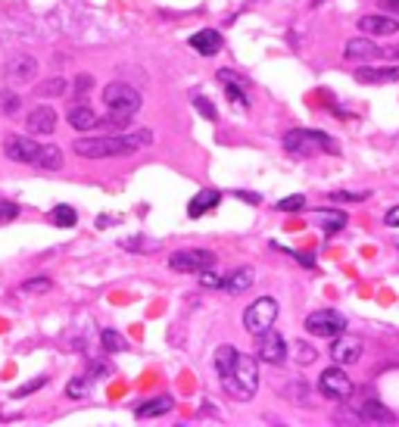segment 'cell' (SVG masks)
<instances>
[{
    "label": "cell",
    "instance_id": "44dd1931",
    "mask_svg": "<svg viewBox=\"0 0 399 427\" xmlns=\"http://www.w3.org/2000/svg\"><path fill=\"white\" fill-rule=\"evenodd\" d=\"M175 408V399L172 396H156V399L150 402H141V406L134 408L137 418H159V415H168Z\"/></svg>",
    "mask_w": 399,
    "mask_h": 427
},
{
    "label": "cell",
    "instance_id": "60d3db41",
    "mask_svg": "<svg viewBox=\"0 0 399 427\" xmlns=\"http://www.w3.org/2000/svg\"><path fill=\"white\" fill-rule=\"evenodd\" d=\"M91 84H94V78H91V75H78V78H75V91H78V94L91 91Z\"/></svg>",
    "mask_w": 399,
    "mask_h": 427
},
{
    "label": "cell",
    "instance_id": "d6a6232c",
    "mask_svg": "<svg viewBox=\"0 0 399 427\" xmlns=\"http://www.w3.org/2000/svg\"><path fill=\"white\" fill-rule=\"evenodd\" d=\"M25 293H47L50 290V278H28V281L22 284Z\"/></svg>",
    "mask_w": 399,
    "mask_h": 427
},
{
    "label": "cell",
    "instance_id": "4316f807",
    "mask_svg": "<svg viewBox=\"0 0 399 427\" xmlns=\"http://www.w3.org/2000/svg\"><path fill=\"white\" fill-rule=\"evenodd\" d=\"M318 221H321V231L324 234H337L343 225H346V215L334 212V209H318Z\"/></svg>",
    "mask_w": 399,
    "mask_h": 427
},
{
    "label": "cell",
    "instance_id": "8992f818",
    "mask_svg": "<svg viewBox=\"0 0 399 427\" xmlns=\"http://www.w3.org/2000/svg\"><path fill=\"white\" fill-rule=\"evenodd\" d=\"M305 331L312 334V337H337V334L346 331V318H343L337 309H315V312L305 315Z\"/></svg>",
    "mask_w": 399,
    "mask_h": 427
},
{
    "label": "cell",
    "instance_id": "30bf717a",
    "mask_svg": "<svg viewBox=\"0 0 399 427\" xmlns=\"http://www.w3.org/2000/svg\"><path fill=\"white\" fill-rule=\"evenodd\" d=\"M37 153H41V144H35L31 138H22V134H10V138L3 140V156L12 159V163L35 165Z\"/></svg>",
    "mask_w": 399,
    "mask_h": 427
},
{
    "label": "cell",
    "instance_id": "d4e9b609",
    "mask_svg": "<svg viewBox=\"0 0 399 427\" xmlns=\"http://www.w3.org/2000/svg\"><path fill=\"white\" fill-rule=\"evenodd\" d=\"M50 221H53L56 228H75L78 225V212H75L72 206H66V203H60V206L50 209Z\"/></svg>",
    "mask_w": 399,
    "mask_h": 427
},
{
    "label": "cell",
    "instance_id": "1f68e13d",
    "mask_svg": "<svg viewBox=\"0 0 399 427\" xmlns=\"http://www.w3.org/2000/svg\"><path fill=\"white\" fill-rule=\"evenodd\" d=\"M274 209H278V212H299V209H305V197L303 194H290V197H284V200L274 203Z\"/></svg>",
    "mask_w": 399,
    "mask_h": 427
},
{
    "label": "cell",
    "instance_id": "ee69618b",
    "mask_svg": "<svg viewBox=\"0 0 399 427\" xmlns=\"http://www.w3.org/2000/svg\"><path fill=\"white\" fill-rule=\"evenodd\" d=\"M380 7H384V10H387V13L399 16V0H380Z\"/></svg>",
    "mask_w": 399,
    "mask_h": 427
},
{
    "label": "cell",
    "instance_id": "f546056e",
    "mask_svg": "<svg viewBox=\"0 0 399 427\" xmlns=\"http://www.w3.org/2000/svg\"><path fill=\"white\" fill-rule=\"evenodd\" d=\"M22 109V100H19L16 91H0V116H6V119H12V116Z\"/></svg>",
    "mask_w": 399,
    "mask_h": 427
},
{
    "label": "cell",
    "instance_id": "8d00e7d4",
    "mask_svg": "<svg viewBox=\"0 0 399 427\" xmlns=\"http://www.w3.org/2000/svg\"><path fill=\"white\" fill-rule=\"evenodd\" d=\"M200 284H203V287H222L224 278H222V275H215L212 269H203V271H200Z\"/></svg>",
    "mask_w": 399,
    "mask_h": 427
},
{
    "label": "cell",
    "instance_id": "9a60e30c",
    "mask_svg": "<svg viewBox=\"0 0 399 427\" xmlns=\"http://www.w3.org/2000/svg\"><path fill=\"white\" fill-rule=\"evenodd\" d=\"M25 128H28L31 134H53L56 128V113L50 107H35L28 113V119H25Z\"/></svg>",
    "mask_w": 399,
    "mask_h": 427
},
{
    "label": "cell",
    "instance_id": "ba28073f",
    "mask_svg": "<svg viewBox=\"0 0 399 427\" xmlns=\"http://www.w3.org/2000/svg\"><path fill=\"white\" fill-rule=\"evenodd\" d=\"M318 387H321V393L328 396V399H349L353 396V381H349V374L343 371V365H334V368H324V374L318 377Z\"/></svg>",
    "mask_w": 399,
    "mask_h": 427
},
{
    "label": "cell",
    "instance_id": "603a6c76",
    "mask_svg": "<svg viewBox=\"0 0 399 427\" xmlns=\"http://www.w3.org/2000/svg\"><path fill=\"white\" fill-rule=\"evenodd\" d=\"M35 165H37V169H44V172H60L62 169V150H60V147H53V144L41 147Z\"/></svg>",
    "mask_w": 399,
    "mask_h": 427
},
{
    "label": "cell",
    "instance_id": "5b68a950",
    "mask_svg": "<svg viewBox=\"0 0 399 427\" xmlns=\"http://www.w3.org/2000/svg\"><path fill=\"white\" fill-rule=\"evenodd\" d=\"M274 318H278V300H274V296H259V300H253L247 306V312H243V327H247V334L259 337L268 327H274Z\"/></svg>",
    "mask_w": 399,
    "mask_h": 427
},
{
    "label": "cell",
    "instance_id": "bcb514c9",
    "mask_svg": "<svg viewBox=\"0 0 399 427\" xmlns=\"http://www.w3.org/2000/svg\"><path fill=\"white\" fill-rule=\"evenodd\" d=\"M312 3H324V0H312Z\"/></svg>",
    "mask_w": 399,
    "mask_h": 427
},
{
    "label": "cell",
    "instance_id": "484cf974",
    "mask_svg": "<svg viewBox=\"0 0 399 427\" xmlns=\"http://www.w3.org/2000/svg\"><path fill=\"white\" fill-rule=\"evenodd\" d=\"M359 415L365 421H384V424H387V421H393V412L380 406L378 399H365V402H362V412Z\"/></svg>",
    "mask_w": 399,
    "mask_h": 427
},
{
    "label": "cell",
    "instance_id": "cb8c5ba5",
    "mask_svg": "<svg viewBox=\"0 0 399 427\" xmlns=\"http://www.w3.org/2000/svg\"><path fill=\"white\" fill-rule=\"evenodd\" d=\"M237 356H240V352H237V349H234V346H231V343L218 346V349H215V371H218V377H224V374H228L231 368H234Z\"/></svg>",
    "mask_w": 399,
    "mask_h": 427
},
{
    "label": "cell",
    "instance_id": "5bb4252c",
    "mask_svg": "<svg viewBox=\"0 0 399 427\" xmlns=\"http://www.w3.org/2000/svg\"><path fill=\"white\" fill-rule=\"evenodd\" d=\"M359 28L365 35H374V38H384V35H396L399 32V19L396 16H384V13H368L359 19Z\"/></svg>",
    "mask_w": 399,
    "mask_h": 427
},
{
    "label": "cell",
    "instance_id": "f6af8a7d",
    "mask_svg": "<svg viewBox=\"0 0 399 427\" xmlns=\"http://www.w3.org/2000/svg\"><path fill=\"white\" fill-rule=\"evenodd\" d=\"M384 57H390V60H399V47H393V51H384Z\"/></svg>",
    "mask_w": 399,
    "mask_h": 427
},
{
    "label": "cell",
    "instance_id": "f35d334b",
    "mask_svg": "<svg viewBox=\"0 0 399 427\" xmlns=\"http://www.w3.org/2000/svg\"><path fill=\"white\" fill-rule=\"evenodd\" d=\"M19 215V203L12 200H0V221H12Z\"/></svg>",
    "mask_w": 399,
    "mask_h": 427
},
{
    "label": "cell",
    "instance_id": "7c38bea8",
    "mask_svg": "<svg viewBox=\"0 0 399 427\" xmlns=\"http://www.w3.org/2000/svg\"><path fill=\"white\" fill-rule=\"evenodd\" d=\"M330 358H334L337 365H353V362H359V356H362V340L359 337H346V334H337V337H330Z\"/></svg>",
    "mask_w": 399,
    "mask_h": 427
},
{
    "label": "cell",
    "instance_id": "7bdbcfd3",
    "mask_svg": "<svg viewBox=\"0 0 399 427\" xmlns=\"http://www.w3.org/2000/svg\"><path fill=\"white\" fill-rule=\"evenodd\" d=\"M106 371H109V365H103V362L91 365V377H106Z\"/></svg>",
    "mask_w": 399,
    "mask_h": 427
},
{
    "label": "cell",
    "instance_id": "74e56055",
    "mask_svg": "<svg viewBox=\"0 0 399 427\" xmlns=\"http://www.w3.org/2000/svg\"><path fill=\"white\" fill-rule=\"evenodd\" d=\"M44 383H47V377H35V381L22 383V387H19V390H16V393H12V396H16V399H22V396H28V393H35V390H41Z\"/></svg>",
    "mask_w": 399,
    "mask_h": 427
},
{
    "label": "cell",
    "instance_id": "6da1fadb",
    "mask_svg": "<svg viewBox=\"0 0 399 427\" xmlns=\"http://www.w3.org/2000/svg\"><path fill=\"white\" fill-rule=\"evenodd\" d=\"M153 144L150 131H137V134H116V138H78L72 150L85 159H109V156H131L141 147Z\"/></svg>",
    "mask_w": 399,
    "mask_h": 427
},
{
    "label": "cell",
    "instance_id": "277c9868",
    "mask_svg": "<svg viewBox=\"0 0 399 427\" xmlns=\"http://www.w3.org/2000/svg\"><path fill=\"white\" fill-rule=\"evenodd\" d=\"M103 103H106V109H109V116L131 119V116L141 109V94L125 82H112L103 88Z\"/></svg>",
    "mask_w": 399,
    "mask_h": 427
},
{
    "label": "cell",
    "instance_id": "ab89813d",
    "mask_svg": "<svg viewBox=\"0 0 399 427\" xmlns=\"http://www.w3.org/2000/svg\"><path fill=\"white\" fill-rule=\"evenodd\" d=\"M384 225H387V228H399V206L387 209V215H384Z\"/></svg>",
    "mask_w": 399,
    "mask_h": 427
},
{
    "label": "cell",
    "instance_id": "d6986e66",
    "mask_svg": "<svg viewBox=\"0 0 399 427\" xmlns=\"http://www.w3.org/2000/svg\"><path fill=\"white\" fill-rule=\"evenodd\" d=\"M218 200H222V194H218V190H212V188L200 190V194L187 203V215H190V219H200V215H206L209 209H215Z\"/></svg>",
    "mask_w": 399,
    "mask_h": 427
},
{
    "label": "cell",
    "instance_id": "3957f363",
    "mask_svg": "<svg viewBox=\"0 0 399 427\" xmlns=\"http://www.w3.org/2000/svg\"><path fill=\"white\" fill-rule=\"evenodd\" d=\"M284 150L293 156H312V153H337V140L315 128H293L284 134Z\"/></svg>",
    "mask_w": 399,
    "mask_h": 427
},
{
    "label": "cell",
    "instance_id": "52a82bcc",
    "mask_svg": "<svg viewBox=\"0 0 399 427\" xmlns=\"http://www.w3.org/2000/svg\"><path fill=\"white\" fill-rule=\"evenodd\" d=\"M215 256L209 250H178L168 256V269L181 271V275H200L203 269H212Z\"/></svg>",
    "mask_w": 399,
    "mask_h": 427
},
{
    "label": "cell",
    "instance_id": "b9f144b4",
    "mask_svg": "<svg viewBox=\"0 0 399 427\" xmlns=\"http://www.w3.org/2000/svg\"><path fill=\"white\" fill-rule=\"evenodd\" d=\"M290 256L296 259V262H303L305 269H312V265H315V256H309V253H299V250H290Z\"/></svg>",
    "mask_w": 399,
    "mask_h": 427
},
{
    "label": "cell",
    "instance_id": "7a4b0ae2",
    "mask_svg": "<svg viewBox=\"0 0 399 427\" xmlns=\"http://www.w3.org/2000/svg\"><path fill=\"white\" fill-rule=\"evenodd\" d=\"M224 390H228L234 399H253L256 390H259V358L253 356H237L234 368L222 377Z\"/></svg>",
    "mask_w": 399,
    "mask_h": 427
},
{
    "label": "cell",
    "instance_id": "9c48e42d",
    "mask_svg": "<svg viewBox=\"0 0 399 427\" xmlns=\"http://www.w3.org/2000/svg\"><path fill=\"white\" fill-rule=\"evenodd\" d=\"M37 75V60L31 53H12L3 66V78L10 84H28Z\"/></svg>",
    "mask_w": 399,
    "mask_h": 427
},
{
    "label": "cell",
    "instance_id": "ffe728a7",
    "mask_svg": "<svg viewBox=\"0 0 399 427\" xmlns=\"http://www.w3.org/2000/svg\"><path fill=\"white\" fill-rule=\"evenodd\" d=\"M218 82L224 84V94H228L231 100L237 103V107H247V103H249V97H247V91H243V84H240V78H237V72L218 69Z\"/></svg>",
    "mask_w": 399,
    "mask_h": 427
},
{
    "label": "cell",
    "instance_id": "e0dca14e",
    "mask_svg": "<svg viewBox=\"0 0 399 427\" xmlns=\"http://www.w3.org/2000/svg\"><path fill=\"white\" fill-rule=\"evenodd\" d=\"M343 57L346 60H371V57H384V51L368 38H353V41H346V47H343Z\"/></svg>",
    "mask_w": 399,
    "mask_h": 427
},
{
    "label": "cell",
    "instance_id": "e575fe53",
    "mask_svg": "<svg viewBox=\"0 0 399 427\" xmlns=\"http://www.w3.org/2000/svg\"><path fill=\"white\" fill-rule=\"evenodd\" d=\"M315 358H318V352L312 349L309 343H296V362H299V365H312Z\"/></svg>",
    "mask_w": 399,
    "mask_h": 427
},
{
    "label": "cell",
    "instance_id": "4dcf8cb0",
    "mask_svg": "<svg viewBox=\"0 0 399 427\" xmlns=\"http://www.w3.org/2000/svg\"><path fill=\"white\" fill-rule=\"evenodd\" d=\"M62 91H66V78L62 75H53V78L37 84V97H56V94H62Z\"/></svg>",
    "mask_w": 399,
    "mask_h": 427
},
{
    "label": "cell",
    "instance_id": "f1b7e54d",
    "mask_svg": "<svg viewBox=\"0 0 399 427\" xmlns=\"http://www.w3.org/2000/svg\"><path fill=\"white\" fill-rule=\"evenodd\" d=\"M91 381H94L91 374H78V377H72V381L66 383V396H69V399H85V396L91 393Z\"/></svg>",
    "mask_w": 399,
    "mask_h": 427
},
{
    "label": "cell",
    "instance_id": "2e32d148",
    "mask_svg": "<svg viewBox=\"0 0 399 427\" xmlns=\"http://www.w3.org/2000/svg\"><path fill=\"white\" fill-rule=\"evenodd\" d=\"M187 44H190L197 53H203V57H215V53L222 51V35H218L215 28H203V32L190 35Z\"/></svg>",
    "mask_w": 399,
    "mask_h": 427
},
{
    "label": "cell",
    "instance_id": "4fadbf2b",
    "mask_svg": "<svg viewBox=\"0 0 399 427\" xmlns=\"http://www.w3.org/2000/svg\"><path fill=\"white\" fill-rule=\"evenodd\" d=\"M355 82L359 84H396L399 66H362V69H355Z\"/></svg>",
    "mask_w": 399,
    "mask_h": 427
},
{
    "label": "cell",
    "instance_id": "8fae6325",
    "mask_svg": "<svg viewBox=\"0 0 399 427\" xmlns=\"http://www.w3.org/2000/svg\"><path fill=\"white\" fill-rule=\"evenodd\" d=\"M256 358L265 362V365H281L287 358L284 337H281L278 331H272V327H268L265 334H259V352H256Z\"/></svg>",
    "mask_w": 399,
    "mask_h": 427
},
{
    "label": "cell",
    "instance_id": "83f0119b",
    "mask_svg": "<svg viewBox=\"0 0 399 427\" xmlns=\"http://www.w3.org/2000/svg\"><path fill=\"white\" fill-rule=\"evenodd\" d=\"M100 343H103L106 352H125L128 349V340H125L118 331H112V327H103V331H100Z\"/></svg>",
    "mask_w": 399,
    "mask_h": 427
},
{
    "label": "cell",
    "instance_id": "7402d4cb",
    "mask_svg": "<svg viewBox=\"0 0 399 427\" xmlns=\"http://www.w3.org/2000/svg\"><path fill=\"white\" fill-rule=\"evenodd\" d=\"M256 281V271L253 269H237L231 271V275H224V284L222 287L228 290V293H243V290H249Z\"/></svg>",
    "mask_w": 399,
    "mask_h": 427
},
{
    "label": "cell",
    "instance_id": "ac0fdd59",
    "mask_svg": "<svg viewBox=\"0 0 399 427\" xmlns=\"http://www.w3.org/2000/svg\"><path fill=\"white\" fill-rule=\"evenodd\" d=\"M69 125L75 128V131H94V128L100 125V119H97V113H94L91 107H85V103H78V107H72L69 109Z\"/></svg>",
    "mask_w": 399,
    "mask_h": 427
},
{
    "label": "cell",
    "instance_id": "836d02e7",
    "mask_svg": "<svg viewBox=\"0 0 399 427\" xmlns=\"http://www.w3.org/2000/svg\"><path fill=\"white\" fill-rule=\"evenodd\" d=\"M193 109H197L200 116H203V119H209V122H215V107H212L209 100H206V97H193Z\"/></svg>",
    "mask_w": 399,
    "mask_h": 427
},
{
    "label": "cell",
    "instance_id": "d590c367",
    "mask_svg": "<svg viewBox=\"0 0 399 427\" xmlns=\"http://www.w3.org/2000/svg\"><path fill=\"white\" fill-rule=\"evenodd\" d=\"M330 200H337V203H362V200H368V194L362 190V194H349V190H334L330 194Z\"/></svg>",
    "mask_w": 399,
    "mask_h": 427
}]
</instances>
